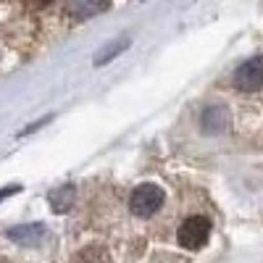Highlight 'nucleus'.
<instances>
[{"label": "nucleus", "mask_w": 263, "mask_h": 263, "mask_svg": "<svg viewBox=\"0 0 263 263\" xmlns=\"http://www.w3.org/2000/svg\"><path fill=\"white\" fill-rule=\"evenodd\" d=\"M200 126L205 135H221L232 126V114L227 105H208L203 116H200Z\"/></svg>", "instance_id": "nucleus-4"}, {"label": "nucleus", "mask_w": 263, "mask_h": 263, "mask_svg": "<svg viewBox=\"0 0 263 263\" xmlns=\"http://www.w3.org/2000/svg\"><path fill=\"white\" fill-rule=\"evenodd\" d=\"M234 87L239 92H258L263 90V55L245 61L234 71Z\"/></svg>", "instance_id": "nucleus-3"}, {"label": "nucleus", "mask_w": 263, "mask_h": 263, "mask_svg": "<svg viewBox=\"0 0 263 263\" xmlns=\"http://www.w3.org/2000/svg\"><path fill=\"white\" fill-rule=\"evenodd\" d=\"M6 237L11 239V242L21 245V248H34L40 245L42 239H45V224H21V227H11L6 232Z\"/></svg>", "instance_id": "nucleus-5"}, {"label": "nucleus", "mask_w": 263, "mask_h": 263, "mask_svg": "<svg viewBox=\"0 0 263 263\" xmlns=\"http://www.w3.org/2000/svg\"><path fill=\"white\" fill-rule=\"evenodd\" d=\"M34 6H48V3H53V0H32Z\"/></svg>", "instance_id": "nucleus-9"}, {"label": "nucleus", "mask_w": 263, "mask_h": 263, "mask_svg": "<svg viewBox=\"0 0 263 263\" xmlns=\"http://www.w3.org/2000/svg\"><path fill=\"white\" fill-rule=\"evenodd\" d=\"M108 6H111V0H66V16L77 18V21H84L90 16H98Z\"/></svg>", "instance_id": "nucleus-6"}, {"label": "nucleus", "mask_w": 263, "mask_h": 263, "mask_svg": "<svg viewBox=\"0 0 263 263\" xmlns=\"http://www.w3.org/2000/svg\"><path fill=\"white\" fill-rule=\"evenodd\" d=\"M48 200H50V205H53V211H55V213L69 211V208L74 205V187H71V184H66V187L53 190Z\"/></svg>", "instance_id": "nucleus-7"}, {"label": "nucleus", "mask_w": 263, "mask_h": 263, "mask_svg": "<svg viewBox=\"0 0 263 263\" xmlns=\"http://www.w3.org/2000/svg\"><path fill=\"white\" fill-rule=\"evenodd\" d=\"M21 187L18 184H8V187H3V190H0V203H3L6 200V197H11V195H16Z\"/></svg>", "instance_id": "nucleus-8"}, {"label": "nucleus", "mask_w": 263, "mask_h": 263, "mask_svg": "<svg viewBox=\"0 0 263 263\" xmlns=\"http://www.w3.org/2000/svg\"><path fill=\"white\" fill-rule=\"evenodd\" d=\"M166 200V195L158 184H140L135 192H132V211H135L137 216H153Z\"/></svg>", "instance_id": "nucleus-2"}, {"label": "nucleus", "mask_w": 263, "mask_h": 263, "mask_svg": "<svg viewBox=\"0 0 263 263\" xmlns=\"http://www.w3.org/2000/svg\"><path fill=\"white\" fill-rule=\"evenodd\" d=\"M208 237H211V221L205 216L187 218V221L179 227V232H177V239H179V245L184 250H200V248H205Z\"/></svg>", "instance_id": "nucleus-1"}]
</instances>
